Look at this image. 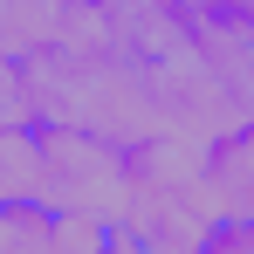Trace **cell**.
I'll return each mask as SVG.
<instances>
[{
	"mask_svg": "<svg viewBox=\"0 0 254 254\" xmlns=\"http://www.w3.org/2000/svg\"><path fill=\"white\" fill-rule=\"evenodd\" d=\"M103 227L76 220V213H48L35 199L0 206V254H96Z\"/></svg>",
	"mask_w": 254,
	"mask_h": 254,
	"instance_id": "6da1fadb",
	"label": "cell"
},
{
	"mask_svg": "<svg viewBox=\"0 0 254 254\" xmlns=\"http://www.w3.org/2000/svg\"><path fill=\"white\" fill-rule=\"evenodd\" d=\"M35 199V130H0V206Z\"/></svg>",
	"mask_w": 254,
	"mask_h": 254,
	"instance_id": "7a4b0ae2",
	"label": "cell"
},
{
	"mask_svg": "<svg viewBox=\"0 0 254 254\" xmlns=\"http://www.w3.org/2000/svg\"><path fill=\"white\" fill-rule=\"evenodd\" d=\"M192 254H254V220H213Z\"/></svg>",
	"mask_w": 254,
	"mask_h": 254,
	"instance_id": "3957f363",
	"label": "cell"
},
{
	"mask_svg": "<svg viewBox=\"0 0 254 254\" xmlns=\"http://www.w3.org/2000/svg\"><path fill=\"white\" fill-rule=\"evenodd\" d=\"M96 254H144V248H137V234H124V227H103Z\"/></svg>",
	"mask_w": 254,
	"mask_h": 254,
	"instance_id": "277c9868",
	"label": "cell"
}]
</instances>
